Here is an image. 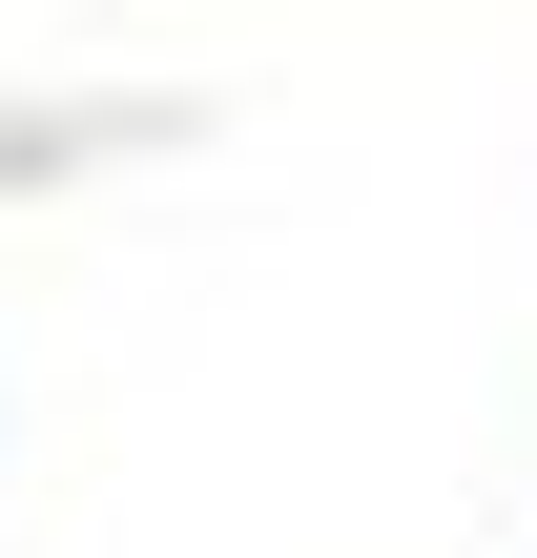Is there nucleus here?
Wrapping results in <instances>:
<instances>
[]
</instances>
